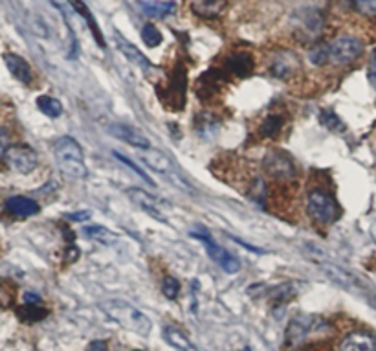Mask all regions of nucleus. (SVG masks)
Instances as JSON below:
<instances>
[{
    "instance_id": "1",
    "label": "nucleus",
    "mask_w": 376,
    "mask_h": 351,
    "mask_svg": "<svg viewBox=\"0 0 376 351\" xmlns=\"http://www.w3.org/2000/svg\"><path fill=\"white\" fill-rule=\"evenodd\" d=\"M102 311L111 318L112 322H116L123 329L136 333L140 337H147L153 329L149 317H145L140 309H136L134 305H130L129 302H123V300H116V298L105 300L102 302Z\"/></svg>"
},
{
    "instance_id": "2",
    "label": "nucleus",
    "mask_w": 376,
    "mask_h": 351,
    "mask_svg": "<svg viewBox=\"0 0 376 351\" xmlns=\"http://www.w3.org/2000/svg\"><path fill=\"white\" fill-rule=\"evenodd\" d=\"M53 155L57 160L59 170L63 171L68 179L83 181L88 177L87 164H85V153L79 142L72 137H61L53 146Z\"/></svg>"
},
{
    "instance_id": "3",
    "label": "nucleus",
    "mask_w": 376,
    "mask_h": 351,
    "mask_svg": "<svg viewBox=\"0 0 376 351\" xmlns=\"http://www.w3.org/2000/svg\"><path fill=\"white\" fill-rule=\"evenodd\" d=\"M307 210L309 215L319 225H333L340 219L342 208L337 205V200L333 195H328L327 191L314 190L309 193L307 199Z\"/></svg>"
},
{
    "instance_id": "4",
    "label": "nucleus",
    "mask_w": 376,
    "mask_h": 351,
    "mask_svg": "<svg viewBox=\"0 0 376 351\" xmlns=\"http://www.w3.org/2000/svg\"><path fill=\"white\" fill-rule=\"evenodd\" d=\"M363 54V43L352 35H342L337 37L334 43L328 44V55H330V63L343 67L352 61H356Z\"/></svg>"
},
{
    "instance_id": "5",
    "label": "nucleus",
    "mask_w": 376,
    "mask_h": 351,
    "mask_svg": "<svg viewBox=\"0 0 376 351\" xmlns=\"http://www.w3.org/2000/svg\"><path fill=\"white\" fill-rule=\"evenodd\" d=\"M6 166L13 170L15 173H20V175H28L32 171L37 170L39 166V156L37 153L32 149L29 146H11L8 147V151L4 155Z\"/></svg>"
},
{
    "instance_id": "6",
    "label": "nucleus",
    "mask_w": 376,
    "mask_h": 351,
    "mask_svg": "<svg viewBox=\"0 0 376 351\" xmlns=\"http://www.w3.org/2000/svg\"><path fill=\"white\" fill-rule=\"evenodd\" d=\"M193 238L198 239V241L204 245V249H206V252H208L209 258H211L213 261H215V263H217L218 267L222 268V270H224V273L237 274L239 270H241V261H239V259H237L233 254H230L228 250H224L222 247H218V245L211 239V235L195 232Z\"/></svg>"
},
{
    "instance_id": "7",
    "label": "nucleus",
    "mask_w": 376,
    "mask_h": 351,
    "mask_svg": "<svg viewBox=\"0 0 376 351\" xmlns=\"http://www.w3.org/2000/svg\"><path fill=\"white\" fill-rule=\"evenodd\" d=\"M263 167L272 179H294V160L283 151H270L263 160Z\"/></svg>"
},
{
    "instance_id": "8",
    "label": "nucleus",
    "mask_w": 376,
    "mask_h": 351,
    "mask_svg": "<svg viewBox=\"0 0 376 351\" xmlns=\"http://www.w3.org/2000/svg\"><path fill=\"white\" fill-rule=\"evenodd\" d=\"M127 195L130 197V200H132L136 206H140L141 210L153 215L155 219L165 221L164 212H162V205H160L156 197H153L145 190H140V188H129V190H127Z\"/></svg>"
},
{
    "instance_id": "9",
    "label": "nucleus",
    "mask_w": 376,
    "mask_h": 351,
    "mask_svg": "<svg viewBox=\"0 0 376 351\" xmlns=\"http://www.w3.org/2000/svg\"><path fill=\"white\" fill-rule=\"evenodd\" d=\"M299 67H301V64H299L298 55L292 54V52H279V54L272 59L270 72L274 78L285 79L290 78L292 74L298 72Z\"/></svg>"
},
{
    "instance_id": "10",
    "label": "nucleus",
    "mask_w": 376,
    "mask_h": 351,
    "mask_svg": "<svg viewBox=\"0 0 376 351\" xmlns=\"http://www.w3.org/2000/svg\"><path fill=\"white\" fill-rule=\"evenodd\" d=\"M111 131L114 137L129 144L130 147H136V149H149L151 147L149 138L145 137L144 132L138 131V129H134V127L125 125V123H116V125L111 127Z\"/></svg>"
},
{
    "instance_id": "11",
    "label": "nucleus",
    "mask_w": 376,
    "mask_h": 351,
    "mask_svg": "<svg viewBox=\"0 0 376 351\" xmlns=\"http://www.w3.org/2000/svg\"><path fill=\"white\" fill-rule=\"evenodd\" d=\"M340 351H376V337L371 333L354 331L343 338Z\"/></svg>"
},
{
    "instance_id": "12",
    "label": "nucleus",
    "mask_w": 376,
    "mask_h": 351,
    "mask_svg": "<svg viewBox=\"0 0 376 351\" xmlns=\"http://www.w3.org/2000/svg\"><path fill=\"white\" fill-rule=\"evenodd\" d=\"M4 208L8 214L15 215V217H32V215H37L41 212V206L34 199L20 195L10 197L6 200Z\"/></svg>"
},
{
    "instance_id": "13",
    "label": "nucleus",
    "mask_w": 376,
    "mask_h": 351,
    "mask_svg": "<svg viewBox=\"0 0 376 351\" xmlns=\"http://www.w3.org/2000/svg\"><path fill=\"white\" fill-rule=\"evenodd\" d=\"M4 63L17 81L25 85L32 83L34 74H32V69H29V64L25 61V57H20V55L17 54H4Z\"/></svg>"
},
{
    "instance_id": "14",
    "label": "nucleus",
    "mask_w": 376,
    "mask_h": 351,
    "mask_svg": "<svg viewBox=\"0 0 376 351\" xmlns=\"http://www.w3.org/2000/svg\"><path fill=\"white\" fill-rule=\"evenodd\" d=\"M70 2V6H72L74 10H76V13L81 17L85 22H87V26L90 28L92 35H94V39H96L97 46H102V48H105L106 43H105V37H103L102 29H99V26H97L96 19H94V15H92V11L88 10L87 4L83 2V0H68Z\"/></svg>"
},
{
    "instance_id": "15",
    "label": "nucleus",
    "mask_w": 376,
    "mask_h": 351,
    "mask_svg": "<svg viewBox=\"0 0 376 351\" xmlns=\"http://www.w3.org/2000/svg\"><path fill=\"white\" fill-rule=\"evenodd\" d=\"M226 6L228 0H191V11L204 19H217Z\"/></svg>"
},
{
    "instance_id": "16",
    "label": "nucleus",
    "mask_w": 376,
    "mask_h": 351,
    "mask_svg": "<svg viewBox=\"0 0 376 351\" xmlns=\"http://www.w3.org/2000/svg\"><path fill=\"white\" fill-rule=\"evenodd\" d=\"M116 44H118V48H120L121 54L125 55V57L129 59L130 63H134L136 67H140V69H144V70L151 69L149 59L145 57V55L141 54L140 50L136 48L134 44L129 43V41H127L125 37H121L120 34H116Z\"/></svg>"
},
{
    "instance_id": "17",
    "label": "nucleus",
    "mask_w": 376,
    "mask_h": 351,
    "mask_svg": "<svg viewBox=\"0 0 376 351\" xmlns=\"http://www.w3.org/2000/svg\"><path fill=\"white\" fill-rule=\"evenodd\" d=\"M319 267L323 268L325 273L330 276V278L334 280V282H337L340 285H343L345 289H352V291H356V289H360V282H358L352 274H349L347 270H343V268L336 267V265L333 263H327V261H319Z\"/></svg>"
},
{
    "instance_id": "18",
    "label": "nucleus",
    "mask_w": 376,
    "mask_h": 351,
    "mask_svg": "<svg viewBox=\"0 0 376 351\" xmlns=\"http://www.w3.org/2000/svg\"><path fill=\"white\" fill-rule=\"evenodd\" d=\"M140 8L145 15H149L153 19H165V17L176 11V4L171 2V0H164V2L147 0V2H140Z\"/></svg>"
},
{
    "instance_id": "19",
    "label": "nucleus",
    "mask_w": 376,
    "mask_h": 351,
    "mask_svg": "<svg viewBox=\"0 0 376 351\" xmlns=\"http://www.w3.org/2000/svg\"><path fill=\"white\" fill-rule=\"evenodd\" d=\"M140 158L144 160V164L151 166L155 171H160V173H169L173 170V162L169 160L167 156L162 151H156L153 147L149 149H144V153L140 155Z\"/></svg>"
},
{
    "instance_id": "20",
    "label": "nucleus",
    "mask_w": 376,
    "mask_h": 351,
    "mask_svg": "<svg viewBox=\"0 0 376 351\" xmlns=\"http://www.w3.org/2000/svg\"><path fill=\"white\" fill-rule=\"evenodd\" d=\"M164 338L167 340V344H171L173 347L180 351H198L193 346V342L189 340V337L186 333L176 326H167L164 329Z\"/></svg>"
},
{
    "instance_id": "21",
    "label": "nucleus",
    "mask_w": 376,
    "mask_h": 351,
    "mask_svg": "<svg viewBox=\"0 0 376 351\" xmlns=\"http://www.w3.org/2000/svg\"><path fill=\"white\" fill-rule=\"evenodd\" d=\"M253 57L250 54H235L233 57L228 59V70L230 74H235L239 78H246V76H251L253 72Z\"/></svg>"
},
{
    "instance_id": "22",
    "label": "nucleus",
    "mask_w": 376,
    "mask_h": 351,
    "mask_svg": "<svg viewBox=\"0 0 376 351\" xmlns=\"http://www.w3.org/2000/svg\"><path fill=\"white\" fill-rule=\"evenodd\" d=\"M310 329H312V318L298 317L294 322L290 324L288 333H286V340H288V344L295 346L298 342H301L307 337V333H309Z\"/></svg>"
},
{
    "instance_id": "23",
    "label": "nucleus",
    "mask_w": 376,
    "mask_h": 351,
    "mask_svg": "<svg viewBox=\"0 0 376 351\" xmlns=\"http://www.w3.org/2000/svg\"><path fill=\"white\" fill-rule=\"evenodd\" d=\"M17 315H19V318L22 320V322L35 324V322H41V320H44V318L48 317V309L41 308L39 303L26 302V305L19 308Z\"/></svg>"
},
{
    "instance_id": "24",
    "label": "nucleus",
    "mask_w": 376,
    "mask_h": 351,
    "mask_svg": "<svg viewBox=\"0 0 376 351\" xmlns=\"http://www.w3.org/2000/svg\"><path fill=\"white\" fill-rule=\"evenodd\" d=\"M85 235L92 241H97V243L102 245H114L118 241V235L112 232V230L105 228V226L94 225V226H85Z\"/></svg>"
},
{
    "instance_id": "25",
    "label": "nucleus",
    "mask_w": 376,
    "mask_h": 351,
    "mask_svg": "<svg viewBox=\"0 0 376 351\" xmlns=\"http://www.w3.org/2000/svg\"><path fill=\"white\" fill-rule=\"evenodd\" d=\"M37 109H39L44 116L48 118H59L63 114V105H61V102L52 98V96H39V98H37Z\"/></svg>"
},
{
    "instance_id": "26",
    "label": "nucleus",
    "mask_w": 376,
    "mask_h": 351,
    "mask_svg": "<svg viewBox=\"0 0 376 351\" xmlns=\"http://www.w3.org/2000/svg\"><path fill=\"white\" fill-rule=\"evenodd\" d=\"M283 123H285V120H283V116H268L265 120V122L260 123L259 127V135L260 138H274L279 135V131L283 129Z\"/></svg>"
},
{
    "instance_id": "27",
    "label": "nucleus",
    "mask_w": 376,
    "mask_h": 351,
    "mask_svg": "<svg viewBox=\"0 0 376 351\" xmlns=\"http://www.w3.org/2000/svg\"><path fill=\"white\" fill-rule=\"evenodd\" d=\"M309 61L316 67H323L330 63V55H328V44H316L309 52Z\"/></svg>"
},
{
    "instance_id": "28",
    "label": "nucleus",
    "mask_w": 376,
    "mask_h": 351,
    "mask_svg": "<svg viewBox=\"0 0 376 351\" xmlns=\"http://www.w3.org/2000/svg\"><path fill=\"white\" fill-rule=\"evenodd\" d=\"M141 39L149 48H156L158 44H162V34H160V29H156L155 25H145L141 28Z\"/></svg>"
},
{
    "instance_id": "29",
    "label": "nucleus",
    "mask_w": 376,
    "mask_h": 351,
    "mask_svg": "<svg viewBox=\"0 0 376 351\" xmlns=\"http://www.w3.org/2000/svg\"><path fill=\"white\" fill-rule=\"evenodd\" d=\"M180 282L176 278H173V276H165L164 282H162V291H164L165 298H169V300H174V298H179L180 294Z\"/></svg>"
},
{
    "instance_id": "30",
    "label": "nucleus",
    "mask_w": 376,
    "mask_h": 351,
    "mask_svg": "<svg viewBox=\"0 0 376 351\" xmlns=\"http://www.w3.org/2000/svg\"><path fill=\"white\" fill-rule=\"evenodd\" d=\"M319 122L323 123L327 129H330V131H340V129H343V123L340 122V118L334 113H330V111H321V113H319Z\"/></svg>"
},
{
    "instance_id": "31",
    "label": "nucleus",
    "mask_w": 376,
    "mask_h": 351,
    "mask_svg": "<svg viewBox=\"0 0 376 351\" xmlns=\"http://www.w3.org/2000/svg\"><path fill=\"white\" fill-rule=\"evenodd\" d=\"M114 156H116L118 160H120V162H121V164H123V166H127V167H129V170H130V171H134L136 175L140 177V179H144V181H145V182H147V184H149V186H155V182L151 181L149 177L145 175V171H144V170H141V167H138V166H136L134 162L130 160V158H127V156H123V155H121V153H114Z\"/></svg>"
},
{
    "instance_id": "32",
    "label": "nucleus",
    "mask_w": 376,
    "mask_h": 351,
    "mask_svg": "<svg viewBox=\"0 0 376 351\" xmlns=\"http://www.w3.org/2000/svg\"><path fill=\"white\" fill-rule=\"evenodd\" d=\"M352 4L365 17H376V0H352Z\"/></svg>"
},
{
    "instance_id": "33",
    "label": "nucleus",
    "mask_w": 376,
    "mask_h": 351,
    "mask_svg": "<svg viewBox=\"0 0 376 351\" xmlns=\"http://www.w3.org/2000/svg\"><path fill=\"white\" fill-rule=\"evenodd\" d=\"M11 303H13V294L10 287L0 280V308H10Z\"/></svg>"
},
{
    "instance_id": "34",
    "label": "nucleus",
    "mask_w": 376,
    "mask_h": 351,
    "mask_svg": "<svg viewBox=\"0 0 376 351\" xmlns=\"http://www.w3.org/2000/svg\"><path fill=\"white\" fill-rule=\"evenodd\" d=\"M8 144H10V132L6 127H0V160L4 158L6 151H8Z\"/></svg>"
},
{
    "instance_id": "35",
    "label": "nucleus",
    "mask_w": 376,
    "mask_h": 351,
    "mask_svg": "<svg viewBox=\"0 0 376 351\" xmlns=\"http://www.w3.org/2000/svg\"><path fill=\"white\" fill-rule=\"evenodd\" d=\"M369 81L376 88V50L372 52L371 61H369Z\"/></svg>"
},
{
    "instance_id": "36",
    "label": "nucleus",
    "mask_w": 376,
    "mask_h": 351,
    "mask_svg": "<svg viewBox=\"0 0 376 351\" xmlns=\"http://www.w3.org/2000/svg\"><path fill=\"white\" fill-rule=\"evenodd\" d=\"M88 351H109L106 350V344L103 340H92L88 344Z\"/></svg>"
},
{
    "instance_id": "37",
    "label": "nucleus",
    "mask_w": 376,
    "mask_h": 351,
    "mask_svg": "<svg viewBox=\"0 0 376 351\" xmlns=\"http://www.w3.org/2000/svg\"><path fill=\"white\" fill-rule=\"evenodd\" d=\"M68 256H67V261H76V259L79 258V249L78 247H70V249H68Z\"/></svg>"
},
{
    "instance_id": "38",
    "label": "nucleus",
    "mask_w": 376,
    "mask_h": 351,
    "mask_svg": "<svg viewBox=\"0 0 376 351\" xmlns=\"http://www.w3.org/2000/svg\"><path fill=\"white\" fill-rule=\"evenodd\" d=\"M371 232H372V238H375V241H376V219H375V223H372V226H371Z\"/></svg>"
},
{
    "instance_id": "39",
    "label": "nucleus",
    "mask_w": 376,
    "mask_h": 351,
    "mask_svg": "<svg viewBox=\"0 0 376 351\" xmlns=\"http://www.w3.org/2000/svg\"><path fill=\"white\" fill-rule=\"evenodd\" d=\"M242 351H251V350H250V347H244V350H242Z\"/></svg>"
},
{
    "instance_id": "40",
    "label": "nucleus",
    "mask_w": 376,
    "mask_h": 351,
    "mask_svg": "<svg viewBox=\"0 0 376 351\" xmlns=\"http://www.w3.org/2000/svg\"><path fill=\"white\" fill-rule=\"evenodd\" d=\"M134 351H140V350H134Z\"/></svg>"
}]
</instances>
